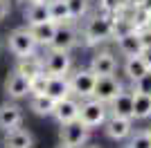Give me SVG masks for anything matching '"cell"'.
Segmentation results:
<instances>
[{
  "instance_id": "6da1fadb",
  "label": "cell",
  "mask_w": 151,
  "mask_h": 148,
  "mask_svg": "<svg viewBox=\"0 0 151 148\" xmlns=\"http://www.w3.org/2000/svg\"><path fill=\"white\" fill-rule=\"evenodd\" d=\"M108 117V108L106 103H101V101H97V99L90 97V101H86V103H79V121L86 126V128H97V126H104V121H106Z\"/></svg>"
},
{
  "instance_id": "7a4b0ae2",
  "label": "cell",
  "mask_w": 151,
  "mask_h": 148,
  "mask_svg": "<svg viewBox=\"0 0 151 148\" xmlns=\"http://www.w3.org/2000/svg\"><path fill=\"white\" fill-rule=\"evenodd\" d=\"M83 36L88 43H99V41H106V38L113 36V16H95L93 20H88L86 29H83Z\"/></svg>"
},
{
  "instance_id": "3957f363",
  "label": "cell",
  "mask_w": 151,
  "mask_h": 148,
  "mask_svg": "<svg viewBox=\"0 0 151 148\" xmlns=\"http://www.w3.org/2000/svg\"><path fill=\"white\" fill-rule=\"evenodd\" d=\"M9 49H12L18 58H20V56L34 54L36 41H34V36H32L29 27H20V29H14L12 34H9Z\"/></svg>"
},
{
  "instance_id": "277c9868",
  "label": "cell",
  "mask_w": 151,
  "mask_h": 148,
  "mask_svg": "<svg viewBox=\"0 0 151 148\" xmlns=\"http://www.w3.org/2000/svg\"><path fill=\"white\" fill-rule=\"evenodd\" d=\"M70 81V92L77 94L79 99H90L93 97V88L95 81H97V74L93 70H79L77 74H72Z\"/></svg>"
},
{
  "instance_id": "5b68a950",
  "label": "cell",
  "mask_w": 151,
  "mask_h": 148,
  "mask_svg": "<svg viewBox=\"0 0 151 148\" xmlns=\"http://www.w3.org/2000/svg\"><path fill=\"white\" fill-rule=\"evenodd\" d=\"M77 43V31L70 23H59L54 29V36L50 41V49L54 52H70Z\"/></svg>"
},
{
  "instance_id": "8992f818",
  "label": "cell",
  "mask_w": 151,
  "mask_h": 148,
  "mask_svg": "<svg viewBox=\"0 0 151 148\" xmlns=\"http://www.w3.org/2000/svg\"><path fill=\"white\" fill-rule=\"evenodd\" d=\"M86 139H88V128H86L79 119L63 123V128H61V142L65 144V146L79 148V146L86 144Z\"/></svg>"
},
{
  "instance_id": "52a82bcc",
  "label": "cell",
  "mask_w": 151,
  "mask_h": 148,
  "mask_svg": "<svg viewBox=\"0 0 151 148\" xmlns=\"http://www.w3.org/2000/svg\"><path fill=\"white\" fill-rule=\"evenodd\" d=\"M120 90H122V83L115 79L113 74H108V76H97L95 88H93V99H97L101 103H108Z\"/></svg>"
},
{
  "instance_id": "ba28073f",
  "label": "cell",
  "mask_w": 151,
  "mask_h": 148,
  "mask_svg": "<svg viewBox=\"0 0 151 148\" xmlns=\"http://www.w3.org/2000/svg\"><path fill=\"white\" fill-rule=\"evenodd\" d=\"M70 65L72 63H70L68 52H54L52 49L47 58L43 61V72L50 74V76H65L70 72Z\"/></svg>"
},
{
  "instance_id": "9c48e42d",
  "label": "cell",
  "mask_w": 151,
  "mask_h": 148,
  "mask_svg": "<svg viewBox=\"0 0 151 148\" xmlns=\"http://www.w3.org/2000/svg\"><path fill=\"white\" fill-rule=\"evenodd\" d=\"M108 112L113 117H124V119H133V92L120 90L111 101L106 103Z\"/></svg>"
},
{
  "instance_id": "30bf717a",
  "label": "cell",
  "mask_w": 151,
  "mask_h": 148,
  "mask_svg": "<svg viewBox=\"0 0 151 148\" xmlns=\"http://www.w3.org/2000/svg\"><path fill=\"white\" fill-rule=\"evenodd\" d=\"M52 115L57 117V121L61 123V126H63V123H68V121H75V119L79 117V101H75L72 97L61 99V101L54 103Z\"/></svg>"
},
{
  "instance_id": "8fae6325",
  "label": "cell",
  "mask_w": 151,
  "mask_h": 148,
  "mask_svg": "<svg viewBox=\"0 0 151 148\" xmlns=\"http://www.w3.org/2000/svg\"><path fill=\"white\" fill-rule=\"evenodd\" d=\"M104 128H106V135L115 142H120V139H126V137L131 135V119H124V117H106L104 121Z\"/></svg>"
},
{
  "instance_id": "7c38bea8",
  "label": "cell",
  "mask_w": 151,
  "mask_h": 148,
  "mask_svg": "<svg viewBox=\"0 0 151 148\" xmlns=\"http://www.w3.org/2000/svg\"><path fill=\"white\" fill-rule=\"evenodd\" d=\"M2 144H5V148H32L34 146V137H32V132L16 126V128H9L5 132Z\"/></svg>"
},
{
  "instance_id": "4fadbf2b",
  "label": "cell",
  "mask_w": 151,
  "mask_h": 148,
  "mask_svg": "<svg viewBox=\"0 0 151 148\" xmlns=\"http://www.w3.org/2000/svg\"><path fill=\"white\" fill-rule=\"evenodd\" d=\"M90 70H93L97 76H108V74H115L117 70V61L111 52H99V54L93 56L90 61Z\"/></svg>"
},
{
  "instance_id": "5bb4252c",
  "label": "cell",
  "mask_w": 151,
  "mask_h": 148,
  "mask_svg": "<svg viewBox=\"0 0 151 148\" xmlns=\"http://www.w3.org/2000/svg\"><path fill=\"white\" fill-rule=\"evenodd\" d=\"M47 97H52L54 101H61V99L70 97V81L65 76H50L47 74V83H45V92Z\"/></svg>"
},
{
  "instance_id": "9a60e30c",
  "label": "cell",
  "mask_w": 151,
  "mask_h": 148,
  "mask_svg": "<svg viewBox=\"0 0 151 148\" xmlns=\"http://www.w3.org/2000/svg\"><path fill=\"white\" fill-rule=\"evenodd\" d=\"M27 92H29V81H27L23 74H18V72L9 74V79L5 81V94L7 97L20 99V97H25Z\"/></svg>"
},
{
  "instance_id": "2e32d148",
  "label": "cell",
  "mask_w": 151,
  "mask_h": 148,
  "mask_svg": "<svg viewBox=\"0 0 151 148\" xmlns=\"http://www.w3.org/2000/svg\"><path fill=\"white\" fill-rule=\"evenodd\" d=\"M23 121V110L14 103H2L0 105V128L2 130H9V128H16L20 126Z\"/></svg>"
},
{
  "instance_id": "e0dca14e",
  "label": "cell",
  "mask_w": 151,
  "mask_h": 148,
  "mask_svg": "<svg viewBox=\"0 0 151 148\" xmlns=\"http://www.w3.org/2000/svg\"><path fill=\"white\" fill-rule=\"evenodd\" d=\"M16 72L23 74V76L29 81V79H34L36 74L43 72V61H41V58H36L34 54L20 56V58H18V65H16Z\"/></svg>"
},
{
  "instance_id": "ac0fdd59",
  "label": "cell",
  "mask_w": 151,
  "mask_h": 148,
  "mask_svg": "<svg viewBox=\"0 0 151 148\" xmlns=\"http://www.w3.org/2000/svg\"><path fill=\"white\" fill-rule=\"evenodd\" d=\"M117 47H120V52L126 54V56H138L140 49H142L138 31L131 29V31H126V34H122V36H117Z\"/></svg>"
},
{
  "instance_id": "d6986e66",
  "label": "cell",
  "mask_w": 151,
  "mask_h": 148,
  "mask_svg": "<svg viewBox=\"0 0 151 148\" xmlns=\"http://www.w3.org/2000/svg\"><path fill=\"white\" fill-rule=\"evenodd\" d=\"M54 29H57V23L54 20H45V23H38V25H29V31L36 45H50L52 36H54Z\"/></svg>"
},
{
  "instance_id": "ffe728a7",
  "label": "cell",
  "mask_w": 151,
  "mask_h": 148,
  "mask_svg": "<svg viewBox=\"0 0 151 148\" xmlns=\"http://www.w3.org/2000/svg\"><path fill=\"white\" fill-rule=\"evenodd\" d=\"M151 117V94L133 92V119H147Z\"/></svg>"
},
{
  "instance_id": "44dd1931",
  "label": "cell",
  "mask_w": 151,
  "mask_h": 148,
  "mask_svg": "<svg viewBox=\"0 0 151 148\" xmlns=\"http://www.w3.org/2000/svg\"><path fill=\"white\" fill-rule=\"evenodd\" d=\"M47 11H50V20H54L57 25L59 23H72L65 0H52V2H47Z\"/></svg>"
},
{
  "instance_id": "7402d4cb",
  "label": "cell",
  "mask_w": 151,
  "mask_h": 148,
  "mask_svg": "<svg viewBox=\"0 0 151 148\" xmlns=\"http://www.w3.org/2000/svg\"><path fill=\"white\" fill-rule=\"evenodd\" d=\"M54 99L47 97V94H32V110L36 112V115H41V117H47V115H52V110H54Z\"/></svg>"
},
{
  "instance_id": "603a6c76",
  "label": "cell",
  "mask_w": 151,
  "mask_h": 148,
  "mask_svg": "<svg viewBox=\"0 0 151 148\" xmlns=\"http://www.w3.org/2000/svg\"><path fill=\"white\" fill-rule=\"evenodd\" d=\"M27 25H38L50 20V11H47V2H32L27 9Z\"/></svg>"
},
{
  "instance_id": "cb8c5ba5",
  "label": "cell",
  "mask_w": 151,
  "mask_h": 148,
  "mask_svg": "<svg viewBox=\"0 0 151 148\" xmlns=\"http://www.w3.org/2000/svg\"><path fill=\"white\" fill-rule=\"evenodd\" d=\"M147 70H149V68H147L145 61L140 58V54H138V56H129V58H126V63H124V72H126V76H129L131 81L140 79Z\"/></svg>"
},
{
  "instance_id": "d4e9b609",
  "label": "cell",
  "mask_w": 151,
  "mask_h": 148,
  "mask_svg": "<svg viewBox=\"0 0 151 148\" xmlns=\"http://www.w3.org/2000/svg\"><path fill=\"white\" fill-rule=\"evenodd\" d=\"M129 20H131V27L135 31L145 29V27H151L149 25V9H147V7H135V9H133V16Z\"/></svg>"
},
{
  "instance_id": "484cf974",
  "label": "cell",
  "mask_w": 151,
  "mask_h": 148,
  "mask_svg": "<svg viewBox=\"0 0 151 148\" xmlns=\"http://www.w3.org/2000/svg\"><path fill=\"white\" fill-rule=\"evenodd\" d=\"M126 148H151V137L147 130H138L135 135H129Z\"/></svg>"
},
{
  "instance_id": "4316f807",
  "label": "cell",
  "mask_w": 151,
  "mask_h": 148,
  "mask_svg": "<svg viewBox=\"0 0 151 148\" xmlns=\"http://www.w3.org/2000/svg\"><path fill=\"white\" fill-rule=\"evenodd\" d=\"M68 5V11H70V18H81L83 14L88 11V0H65Z\"/></svg>"
},
{
  "instance_id": "83f0119b",
  "label": "cell",
  "mask_w": 151,
  "mask_h": 148,
  "mask_svg": "<svg viewBox=\"0 0 151 148\" xmlns=\"http://www.w3.org/2000/svg\"><path fill=\"white\" fill-rule=\"evenodd\" d=\"M133 92H138V94H151V70H147L140 79L133 81Z\"/></svg>"
},
{
  "instance_id": "f1b7e54d",
  "label": "cell",
  "mask_w": 151,
  "mask_h": 148,
  "mask_svg": "<svg viewBox=\"0 0 151 148\" xmlns=\"http://www.w3.org/2000/svg\"><path fill=\"white\" fill-rule=\"evenodd\" d=\"M45 83H47V74L41 72L34 79H29V92L32 94H43L45 92Z\"/></svg>"
},
{
  "instance_id": "f546056e",
  "label": "cell",
  "mask_w": 151,
  "mask_h": 148,
  "mask_svg": "<svg viewBox=\"0 0 151 148\" xmlns=\"http://www.w3.org/2000/svg\"><path fill=\"white\" fill-rule=\"evenodd\" d=\"M131 20L129 18H115L113 16V38L122 36V34H126V31H131Z\"/></svg>"
},
{
  "instance_id": "4dcf8cb0",
  "label": "cell",
  "mask_w": 151,
  "mask_h": 148,
  "mask_svg": "<svg viewBox=\"0 0 151 148\" xmlns=\"http://www.w3.org/2000/svg\"><path fill=\"white\" fill-rule=\"evenodd\" d=\"M122 5H124V0H101V11L106 16H115V14H120Z\"/></svg>"
},
{
  "instance_id": "1f68e13d",
  "label": "cell",
  "mask_w": 151,
  "mask_h": 148,
  "mask_svg": "<svg viewBox=\"0 0 151 148\" xmlns=\"http://www.w3.org/2000/svg\"><path fill=\"white\" fill-rule=\"evenodd\" d=\"M138 38H140V45H142V47H151V27L140 29L138 31Z\"/></svg>"
},
{
  "instance_id": "d6a6232c",
  "label": "cell",
  "mask_w": 151,
  "mask_h": 148,
  "mask_svg": "<svg viewBox=\"0 0 151 148\" xmlns=\"http://www.w3.org/2000/svg\"><path fill=\"white\" fill-rule=\"evenodd\" d=\"M140 58H142L145 65L151 70V47H142V49H140Z\"/></svg>"
},
{
  "instance_id": "836d02e7",
  "label": "cell",
  "mask_w": 151,
  "mask_h": 148,
  "mask_svg": "<svg viewBox=\"0 0 151 148\" xmlns=\"http://www.w3.org/2000/svg\"><path fill=\"white\" fill-rule=\"evenodd\" d=\"M7 11H9V0H0V20L7 16Z\"/></svg>"
},
{
  "instance_id": "e575fe53",
  "label": "cell",
  "mask_w": 151,
  "mask_h": 148,
  "mask_svg": "<svg viewBox=\"0 0 151 148\" xmlns=\"http://www.w3.org/2000/svg\"><path fill=\"white\" fill-rule=\"evenodd\" d=\"M124 5H129L131 9H135V7H142V5H145V0H124Z\"/></svg>"
},
{
  "instance_id": "d590c367",
  "label": "cell",
  "mask_w": 151,
  "mask_h": 148,
  "mask_svg": "<svg viewBox=\"0 0 151 148\" xmlns=\"http://www.w3.org/2000/svg\"><path fill=\"white\" fill-rule=\"evenodd\" d=\"M59 148H72V146H65V144H61V146H59Z\"/></svg>"
},
{
  "instance_id": "8d00e7d4",
  "label": "cell",
  "mask_w": 151,
  "mask_h": 148,
  "mask_svg": "<svg viewBox=\"0 0 151 148\" xmlns=\"http://www.w3.org/2000/svg\"><path fill=\"white\" fill-rule=\"evenodd\" d=\"M149 25H151V9H149Z\"/></svg>"
},
{
  "instance_id": "74e56055",
  "label": "cell",
  "mask_w": 151,
  "mask_h": 148,
  "mask_svg": "<svg viewBox=\"0 0 151 148\" xmlns=\"http://www.w3.org/2000/svg\"><path fill=\"white\" fill-rule=\"evenodd\" d=\"M32 2H45V0H32Z\"/></svg>"
},
{
  "instance_id": "f35d334b",
  "label": "cell",
  "mask_w": 151,
  "mask_h": 148,
  "mask_svg": "<svg viewBox=\"0 0 151 148\" xmlns=\"http://www.w3.org/2000/svg\"><path fill=\"white\" fill-rule=\"evenodd\" d=\"M147 132H149V137H151V128H149V130H147Z\"/></svg>"
},
{
  "instance_id": "ab89813d",
  "label": "cell",
  "mask_w": 151,
  "mask_h": 148,
  "mask_svg": "<svg viewBox=\"0 0 151 148\" xmlns=\"http://www.w3.org/2000/svg\"><path fill=\"white\" fill-rule=\"evenodd\" d=\"M0 49H2V41H0Z\"/></svg>"
}]
</instances>
